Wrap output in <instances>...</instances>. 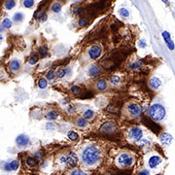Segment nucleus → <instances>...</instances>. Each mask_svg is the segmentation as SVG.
<instances>
[{"mask_svg": "<svg viewBox=\"0 0 175 175\" xmlns=\"http://www.w3.org/2000/svg\"><path fill=\"white\" fill-rule=\"evenodd\" d=\"M101 154L95 145H87L81 151V160L86 166H93L100 161Z\"/></svg>", "mask_w": 175, "mask_h": 175, "instance_id": "nucleus-1", "label": "nucleus"}, {"mask_svg": "<svg viewBox=\"0 0 175 175\" xmlns=\"http://www.w3.org/2000/svg\"><path fill=\"white\" fill-rule=\"evenodd\" d=\"M149 115L155 122H161L165 118L166 111L164 105L160 103H154L149 109Z\"/></svg>", "mask_w": 175, "mask_h": 175, "instance_id": "nucleus-2", "label": "nucleus"}, {"mask_svg": "<svg viewBox=\"0 0 175 175\" xmlns=\"http://www.w3.org/2000/svg\"><path fill=\"white\" fill-rule=\"evenodd\" d=\"M117 165L120 167H129L133 165L134 159L133 157L128 153H122L121 155H119L117 159H116Z\"/></svg>", "mask_w": 175, "mask_h": 175, "instance_id": "nucleus-3", "label": "nucleus"}, {"mask_svg": "<svg viewBox=\"0 0 175 175\" xmlns=\"http://www.w3.org/2000/svg\"><path fill=\"white\" fill-rule=\"evenodd\" d=\"M128 137L130 140L134 142H138L140 139L143 138V130L139 127L131 128L128 131Z\"/></svg>", "mask_w": 175, "mask_h": 175, "instance_id": "nucleus-4", "label": "nucleus"}, {"mask_svg": "<svg viewBox=\"0 0 175 175\" xmlns=\"http://www.w3.org/2000/svg\"><path fill=\"white\" fill-rule=\"evenodd\" d=\"M101 53H102V49L101 47L99 45H93L92 46L90 49H89V52H88V54H89V57L92 59H97L101 55Z\"/></svg>", "mask_w": 175, "mask_h": 175, "instance_id": "nucleus-5", "label": "nucleus"}, {"mask_svg": "<svg viewBox=\"0 0 175 175\" xmlns=\"http://www.w3.org/2000/svg\"><path fill=\"white\" fill-rule=\"evenodd\" d=\"M127 109H128V113L133 117H139L141 115V112H142L140 106L138 104L134 103V102H131V103L128 104Z\"/></svg>", "mask_w": 175, "mask_h": 175, "instance_id": "nucleus-6", "label": "nucleus"}, {"mask_svg": "<svg viewBox=\"0 0 175 175\" xmlns=\"http://www.w3.org/2000/svg\"><path fill=\"white\" fill-rule=\"evenodd\" d=\"M77 162H78V157H77V155L71 152L69 153V155H67L65 156V162H64V165L67 166V167H73L77 165Z\"/></svg>", "mask_w": 175, "mask_h": 175, "instance_id": "nucleus-7", "label": "nucleus"}, {"mask_svg": "<svg viewBox=\"0 0 175 175\" xmlns=\"http://www.w3.org/2000/svg\"><path fill=\"white\" fill-rule=\"evenodd\" d=\"M162 161V159L158 155H154L152 157H150L148 160V165L151 169H155L156 167H158Z\"/></svg>", "mask_w": 175, "mask_h": 175, "instance_id": "nucleus-8", "label": "nucleus"}, {"mask_svg": "<svg viewBox=\"0 0 175 175\" xmlns=\"http://www.w3.org/2000/svg\"><path fill=\"white\" fill-rule=\"evenodd\" d=\"M29 142L30 140L28 138V136L26 134H20L16 138V144L18 147H26L29 144Z\"/></svg>", "mask_w": 175, "mask_h": 175, "instance_id": "nucleus-9", "label": "nucleus"}, {"mask_svg": "<svg viewBox=\"0 0 175 175\" xmlns=\"http://www.w3.org/2000/svg\"><path fill=\"white\" fill-rule=\"evenodd\" d=\"M172 135L169 134L168 132H162L160 135V142L164 146H168L170 145V143L172 142Z\"/></svg>", "mask_w": 175, "mask_h": 175, "instance_id": "nucleus-10", "label": "nucleus"}, {"mask_svg": "<svg viewBox=\"0 0 175 175\" xmlns=\"http://www.w3.org/2000/svg\"><path fill=\"white\" fill-rule=\"evenodd\" d=\"M21 66H22V63H21V61L18 59H13V60H11L10 63H9L10 70L13 72L14 74H16L17 72L20 71Z\"/></svg>", "mask_w": 175, "mask_h": 175, "instance_id": "nucleus-11", "label": "nucleus"}, {"mask_svg": "<svg viewBox=\"0 0 175 175\" xmlns=\"http://www.w3.org/2000/svg\"><path fill=\"white\" fill-rule=\"evenodd\" d=\"M161 84H162V83H161V79L158 78V77H153L151 80H150V82H149L150 88H151V89L154 90V91L159 90L160 88H161Z\"/></svg>", "mask_w": 175, "mask_h": 175, "instance_id": "nucleus-12", "label": "nucleus"}, {"mask_svg": "<svg viewBox=\"0 0 175 175\" xmlns=\"http://www.w3.org/2000/svg\"><path fill=\"white\" fill-rule=\"evenodd\" d=\"M18 165H20V164L18 161H12L10 162H6L4 165V169L7 171H15L18 168Z\"/></svg>", "mask_w": 175, "mask_h": 175, "instance_id": "nucleus-13", "label": "nucleus"}, {"mask_svg": "<svg viewBox=\"0 0 175 175\" xmlns=\"http://www.w3.org/2000/svg\"><path fill=\"white\" fill-rule=\"evenodd\" d=\"M88 74L90 75L91 77H96L99 74V68L96 64H92L88 68Z\"/></svg>", "mask_w": 175, "mask_h": 175, "instance_id": "nucleus-14", "label": "nucleus"}, {"mask_svg": "<svg viewBox=\"0 0 175 175\" xmlns=\"http://www.w3.org/2000/svg\"><path fill=\"white\" fill-rule=\"evenodd\" d=\"M162 36H164V39L166 43V45L168 46L170 50H173L174 49V43L171 41V37H170V34L167 32V31H164L162 32Z\"/></svg>", "mask_w": 175, "mask_h": 175, "instance_id": "nucleus-15", "label": "nucleus"}, {"mask_svg": "<svg viewBox=\"0 0 175 175\" xmlns=\"http://www.w3.org/2000/svg\"><path fill=\"white\" fill-rule=\"evenodd\" d=\"M115 129L116 127L113 123H106L101 128V131H103V132H113Z\"/></svg>", "mask_w": 175, "mask_h": 175, "instance_id": "nucleus-16", "label": "nucleus"}, {"mask_svg": "<svg viewBox=\"0 0 175 175\" xmlns=\"http://www.w3.org/2000/svg\"><path fill=\"white\" fill-rule=\"evenodd\" d=\"M95 112H93L92 110L91 109H88L84 112V114H83V118L85 119V120L87 121H90L92 120V119H93V117H95Z\"/></svg>", "mask_w": 175, "mask_h": 175, "instance_id": "nucleus-17", "label": "nucleus"}, {"mask_svg": "<svg viewBox=\"0 0 175 175\" xmlns=\"http://www.w3.org/2000/svg\"><path fill=\"white\" fill-rule=\"evenodd\" d=\"M68 72H69V69H67V68H59L58 71H57V74H55V76H58L60 79L64 78Z\"/></svg>", "mask_w": 175, "mask_h": 175, "instance_id": "nucleus-18", "label": "nucleus"}, {"mask_svg": "<svg viewBox=\"0 0 175 175\" xmlns=\"http://www.w3.org/2000/svg\"><path fill=\"white\" fill-rule=\"evenodd\" d=\"M96 88L99 91H104V90H106V88H107V83H106L105 80L101 79L96 83Z\"/></svg>", "mask_w": 175, "mask_h": 175, "instance_id": "nucleus-19", "label": "nucleus"}, {"mask_svg": "<svg viewBox=\"0 0 175 175\" xmlns=\"http://www.w3.org/2000/svg\"><path fill=\"white\" fill-rule=\"evenodd\" d=\"M16 6V1L15 0H6V2L4 3V7L7 10H12Z\"/></svg>", "mask_w": 175, "mask_h": 175, "instance_id": "nucleus-20", "label": "nucleus"}, {"mask_svg": "<svg viewBox=\"0 0 175 175\" xmlns=\"http://www.w3.org/2000/svg\"><path fill=\"white\" fill-rule=\"evenodd\" d=\"M142 61L141 60H135L134 62H132L130 65H129V68L131 70H137V69H139V68L142 66Z\"/></svg>", "mask_w": 175, "mask_h": 175, "instance_id": "nucleus-21", "label": "nucleus"}, {"mask_svg": "<svg viewBox=\"0 0 175 175\" xmlns=\"http://www.w3.org/2000/svg\"><path fill=\"white\" fill-rule=\"evenodd\" d=\"M121 82V78L120 76H118V75H113L111 78H110V84H112L113 86H118Z\"/></svg>", "mask_w": 175, "mask_h": 175, "instance_id": "nucleus-22", "label": "nucleus"}, {"mask_svg": "<svg viewBox=\"0 0 175 175\" xmlns=\"http://www.w3.org/2000/svg\"><path fill=\"white\" fill-rule=\"evenodd\" d=\"M76 124L79 128H86L88 126V121L85 120L84 118H79L76 121Z\"/></svg>", "mask_w": 175, "mask_h": 175, "instance_id": "nucleus-23", "label": "nucleus"}, {"mask_svg": "<svg viewBox=\"0 0 175 175\" xmlns=\"http://www.w3.org/2000/svg\"><path fill=\"white\" fill-rule=\"evenodd\" d=\"M1 26L3 28H11L12 27V21L10 20V18H5L4 20L2 21V23H1Z\"/></svg>", "mask_w": 175, "mask_h": 175, "instance_id": "nucleus-24", "label": "nucleus"}, {"mask_svg": "<svg viewBox=\"0 0 175 175\" xmlns=\"http://www.w3.org/2000/svg\"><path fill=\"white\" fill-rule=\"evenodd\" d=\"M59 117V114L55 111H49L46 114V118L48 120H55Z\"/></svg>", "mask_w": 175, "mask_h": 175, "instance_id": "nucleus-25", "label": "nucleus"}, {"mask_svg": "<svg viewBox=\"0 0 175 175\" xmlns=\"http://www.w3.org/2000/svg\"><path fill=\"white\" fill-rule=\"evenodd\" d=\"M67 136H68V138H69L70 140H72V141H76V140L79 138L78 133H77V132H75V131H72V130L68 131Z\"/></svg>", "mask_w": 175, "mask_h": 175, "instance_id": "nucleus-26", "label": "nucleus"}, {"mask_svg": "<svg viewBox=\"0 0 175 175\" xmlns=\"http://www.w3.org/2000/svg\"><path fill=\"white\" fill-rule=\"evenodd\" d=\"M47 86H48L47 80L44 79V78H41V79L39 80V82H38V87L40 88L41 90H44V89H46Z\"/></svg>", "mask_w": 175, "mask_h": 175, "instance_id": "nucleus-27", "label": "nucleus"}, {"mask_svg": "<svg viewBox=\"0 0 175 175\" xmlns=\"http://www.w3.org/2000/svg\"><path fill=\"white\" fill-rule=\"evenodd\" d=\"M55 71L50 70V71L47 73V75H46V80L52 81V80L55 79Z\"/></svg>", "mask_w": 175, "mask_h": 175, "instance_id": "nucleus-28", "label": "nucleus"}, {"mask_svg": "<svg viewBox=\"0 0 175 175\" xmlns=\"http://www.w3.org/2000/svg\"><path fill=\"white\" fill-rule=\"evenodd\" d=\"M69 175H88V173H86L85 171L81 169H74L69 173Z\"/></svg>", "mask_w": 175, "mask_h": 175, "instance_id": "nucleus-29", "label": "nucleus"}, {"mask_svg": "<svg viewBox=\"0 0 175 175\" xmlns=\"http://www.w3.org/2000/svg\"><path fill=\"white\" fill-rule=\"evenodd\" d=\"M28 62L30 65H35L37 62H38V58H37L36 55H31L28 59Z\"/></svg>", "mask_w": 175, "mask_h": 175, "instance_id": "nucleus-30", "label": "nucleus"}, {"mask_svg": "<svg viewBox=\"0 0 175 175\" xmlns=\"http://www.w3.org/2000/svg\"><path fill=\"white\" fill-rule=\"evenodd\" d=\"M34 4V0H24L23 1V6L26 8H31Z\"/></svg>", "mask_w": 175, "mask_h": 175, "instance_id": "nucleus-31", "label": "nucleus"}, {"mask_svg": "<svg viewBox=\"0 0 175 175\" xmlns=\"http://www.w3.org/2000/svg\"><path fill=\"white\" fill-rule=\"evenodd\" d=\"M60 10H61V5L59 3L57 2L53 5V11L55 12V13H59Z\"/></svg>", "mask_w": 175, "mask_h": 175, "instance_id": "nucleus-32", "label": "nucleus"}, {"mask_svg": "<svg viewBox=\"0 0 175 175\" xmlns=\"http://www.w3.org/2000/svg\"><path fill=\"white\" fill-rule=\"evenodd\" d=\"M119 13H120L121 16L124 17V18H128V17L129 16L128 11L126 8H122V9H120V11H119Z\"/></svg>", "mask_w": 175, "mask_h": 175, "instance_id": "nucleus-33", "label": "nucleus"}, {"mask_svg": "<svg viewBox=\"0 0 175 175\" xmlns=\"http://www.w3.org/2000/svg\"><path fill=\"white\" fill-rule=\"evenodd\" d=\"M14 20L16 22H22L23 20V15L22 13H16L14 16Z\"/></svg>", "mask_w": 175, "mask_h": 175, "instance_id": "nucleus-34", "label": "nucleus"}, {"mask_svg": "<svg viewBox=\"0 0 175 175\" xmlns=\"http://www.w3.org/2000/svg\"><path fill=\"white\" fill-rule=\"evenodd\" d=\"M137 143L139 144V146H145V145H147V144H150V141H149L147 138H142V139H140Z\"/></svg>", "mask_w": 175, "mask_h": 175, "instance_id": "nucleus-35", "label": "nucleus"}, {"mask_svg": "<svg viewBox=\"0 0 175 175\" xmlns=\"http://www.w3.org/2000/svg\"><path fill=\"white\" fill-rule=\"evenodd\" d=\"M46 128H47L48 130H55V124H54V123L49 122V123L46 124Z\"/></svg>", "mask_w": 175, "mask_h": 175, "instance_id": "nucleus-36", "label": "nucleus"}, {"mask_svg": "<svg viewBox=\"0 0 175 175\" xmlns=\"http://www.w3.org/2000/svg\"><path fill=\"white\" fill-rule=\"evenodd\" d=\"M40 55H41L42 58H45V57H47V55H49V53L46 49L42 48V49H40Z\"/></svg>", "mask_w": 175, "mask_h": 175, "instance_id": "nucleus-37", "label": "nucleus"}, {"mask_svg": "<svg viewBox=\"0 0 175 175\" xmlns=\"http://www.w3.org/2000/svg\"><path fill=\"white\" fill-rule=\"evenodd\" d=\"M26 162H27V165H28L29 166H33V165L36 164V161H35V159H33V158H28Z\"/></svg>", "mask_w": 175, "mask_h": 175, "instance_id": "nucleus-38", "label": "nucleus"}, {"mask_svg": "<svg viewBox=\"0 0 175 175\" xmlns=\"http://www.w3.org/2000/svg\"><path fill=\"white\" fill-rule=\"evenodd\" d=\"M70 91H71L73 93H79V92H81V89H80L78 86H73L71 89H70Z\"/></svg>", "mask_w": 175, "mask_h": 175, "instance_id": "nucleus-39", "label": "nucleus"}, {"mask_svg": "<svg viewBox=\"0 0 175 175\" xmlns=\"http://www.w3.org/2000/svg\"><path fill=\"white\" fill-rule=\"evenodd\" d=\"M87 24H88V21L87 20H81L80 22H79V26H87Z\"/></svg>", "mask_w": 175, "mask_h": 175, "instance_id": "nucleus-40", "label": "nucleus"}, {"mask_svg": "<svg viewBox=\"0 0 175 175\" xmlns=\"http://www.w3.org/2000/svg\"><path fill=\"white\" fill-rule=\"evenodd\" d=\"M138 175H150V172H149L148 169H142V170L139 172Z\"/></svg>", "mask_w": 175, "mask_h": 175, "instance_id": "nucleus-41", "label": "nucleus"}, {"mask_svg": "<svg viewBox=\"0 0 175 175\" xmlns=\"http://www.w3.org/2000/svg\"><path fill=\"white\" fill-rule=\"evenodd\" d=\"M139 47H140V48H145V47H146V42H145V40H141V41L139 42Z\"/></svg>", "mask_w": 175, "mask_h": 175, "instance_id": "nucleus-42", "label": "nucleus"}, {"mask_svg": "<svg viewBox=\"0 0 175 175\" xmlns=\"http://www.w3.org/2000/svg\"><path fill=\"white\" fill-rule=\"evenodd\" d=\"M44 16H45V15H44V13H39L38 15L36 16V18H41L44 17Z\"/></svg>", "mask_w": 175, "mask_h": 175, "instance_id": "nucleus-43", "label": "nucleus"}, {"mask_svg": "<svg viewBox=\"0 0 175 175\" xmlns=\"http://www.w3.org/2000/svg\"><path fill=\"white\" fill-rule=\"evenodd\" d=\"M3 40V36H2V34H0V42H1Z\"/></svg>", "mask_w": 175, "mask_h": 175, "instance_id": "nucleus-44", "label": "nucleus"}, {"mask_svg": "<svg viewBox=\"0 0 175 175\" xmlns=\"http://www.w3.org/2000/svg\"><path fill=\"white\" fill-rule=\"evenodd\" d=\"M162 1H165V2H167V1H168V0H162Z\"/></svg>", "mask_w": 175, "mask_h": 175, "instance_id": "nucleus-45", "label": "nucleus"}]
</instances>
